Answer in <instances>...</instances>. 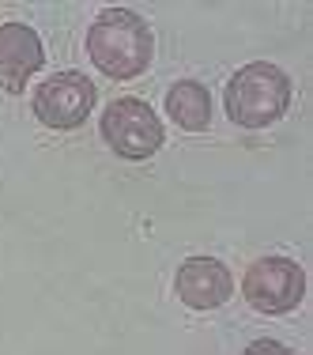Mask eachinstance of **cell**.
<instances>
[{"label": "cell", "instance_id": "cell-1", "mask_svg": "<svg viewBox=\"0 0 313 355\" xmlns=\"http://www.w3.org/2000/svg\"><path fill=\"white\" fill-rule=\"evenodd\" d=\"M87 57L109 80H136L151 69L155 35L132 8H102L87 31Z\"/></svg>", "mask_w": 313, "mask_h": 355}, {"label": "cell", "instance_id": "cell-2", "mask_svg": "<svg viewBox=\"0 0 313 355\" xmlns=\"http://www.w3.org/2000/svg\"><path fill=\"white\" fill-rule=\"evenodd\" d=\"M291 106V76L279 64L253 61L231 76L223 91V110L242 129H268Z\"/></svg>", "mask_w": 313, "mask_h": 355}, {"label": "cell", "instance_id": "cell-3", "mask_svg": "<svg viewBox=\"0 0 313 355\" xmlns=\"http://www.w3.org/2000/svg\"><path fill=\"white\" fill-rule=\"evenodd\" d=\"M102 140L109 144V151L121 159H151L159 148L166 144L163 132V117L155 114L143 98H114L102 110Z\"/></svg>", "mask_w": 313, "mask_h": 355}, {"label": "cell", "instance_id": "cell-4", "mask_svg": "<svg viewBox=\"0 0 313 355\" xmlns=\"http://www.w3.org/2000/svg\"><path fill=\"white\" fill-rule=\"evenodd\" d=\"M242 295L257 314H291L306 299V272L291 257H257L245 268Z\"/></svg>", "mask_w": 313, "mask_h": 355}, {"label": "cell", "instance_id": "cell-5", "mask_svg": "<svg viewBox=\"0 0 313 355\" xmlns=\"http://www.w3.org/2000/svg\"><path fill=\"white\" fill-rule=\"evenodd\" d=\"M95 98L98 91L83 72H53L35 91V114L46 129L69 132L95 114Z\"/></svg>", "mask_w": 313, "mask_h": 355}, {"label": "cell", "instance_id": "cell-6", "mask_svg": "<svg viewBox=\"0 0 313 355\" xmlns=\"http://www.w3.org/2000/svg\"><path fill=\"white\" fill-rule=\"evenodd\" d=\"M46 64V46L27 23H0V87L19 95Z\"/></svg>", "mask_w": 313, "mask_h": 355}, {"label": "cell", "instance_id": "cell-7", "mask_svg": "<svg viewBox=\"0 0 313 355\" xmlns=\"http://www.w3.org/2000/svg\"><path fill=\"white\" fill-rule=\"evenodd\" d=\"M234 280L231 268L215 257H189L174 276V295L189 310H215L231 299Z\"/></svg>", "mask_w": 313, "mask_h": 355}, {"label": "cell", "instance_id": "cell-8", "mask_svg": "<svg viewBox=\"0 0 313 355\" xmlns=\"http://www.w3.org/2000/svg\"><path fill=\"white\" fill-rule=\"evenodd\" d=\"M166 114L177 129L185 132H204L211 121V95L204 83L197 80H177L170 91H166Z\"/></svg>", "mask_w": 313, "mask_h": 355}, {"label": "cell", "instance_id": "cell-9", "mask_svg": "<svg viewBox=\"0 0 313 355\" xmlns=\"http://www.w3.org/2000/svg\"><path fill=\"white\" fill-rule=\"evenodd\" d=\"M242 355H298V352L279 344V340H253V344H245Z\"/></svg>", "mask_w": 313, "mask_h": 355}]
</instances>
